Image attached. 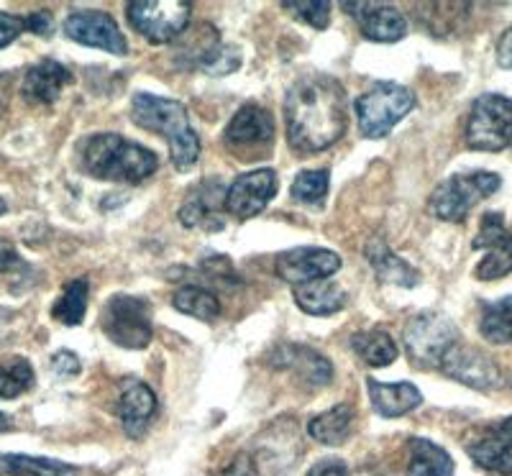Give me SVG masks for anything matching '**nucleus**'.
Returning a JSON list of instances; mask_svg holds the SVG:
<instances>
[{
  "label": "nucleus",
  "mask_w": 512,
  "mask_h": 476,
  "mask_svg": "<svg viewBox=\"0 0 512 476\" xmlns=\"http://www.w3.org/2000/svg\"><path fill=\"white\" fill-rule=\"evenodd\" d=\"M103 333L116 346L141 351L152 343V305L134 295H116L105 302Z\"/></svg>",
  "instance_id": "nucleus-7"
},
{
  "label": "nucleus",
  "mask_w": 512,
  "mask_h": 476,
  "mask_svg": "<svg viewBox=\"0 0 512 476\" xmlns=\"http://www.w3.org/2000/svg\"><path fill=\"white\" fill-rule=\"evenodd\" d=\"M282 8L295 13L300 21L310 24L313 29H326L328 18H331V3H326V0H315V3H282Z\"/></svg>",
  "instance_id": "nucleus-35"
},
{
  "label": "nucleus",
  "mask_w": 512,
  "mask_h": 476,
  "mask_svg": "<svg viewBox=\"0 0 512 476\" xmlns=\"http://www.w3.org/2000/svg\"><path fill=\"white\" fill-rule=\"evenodd\" d=\"M415 108L413 90L397 82H377L356 100V121L364 139H384Z\"/></svg>",
  "instance_id": "nucleus-4"
},
{
  "label": "nucleus",
  "mask_w": 512,
  "mask_h": 476,
  "mask_svg": "<svg viewBox=\"0 0 512 476\" xmlns=\"http://www.w3.org/2000/svg\"><path fill=\"white\" fill-rule=\"evenodd\" d=\"M82 169L95 180L139 185L157 172V154L118 134H95L80 146Z\"/></svg>",
  "instance_id": "nucleus-2"
},
{
  "label": "nucleus",
  "mask_w": 512,
  "mask_h": 476,
  "mask_svg": "<svg viewBox=\"0 0 512 476\" xmlns=\"http://www.w3.org/2000/svg\"><path fill=\"white\" fill-rule=\"evenodd\" d=\"M328 180H331L328 169H305L292 182V200L303 205H320L328 195Z\"/></svg>",
  "instance_id": "nucleus-33"
},
{
  "label": "nucleus",
  "mask_w": 512,
  "mask_h": 476,
  "mask_svg": "<svg viewBox=\"0 0 512 476\" xmlns=\"http://www.w3.org/2000/svg\"><path fill=\"white\" fill-rule=\"evenodd\" d=\"M172 305H175L180 313L190 315V318H198L210 323L221 315V302H218L216 292L205 290L200 285H185L175 292L172 297Z\"/></svg>",
  "instance_id": "nucleus-28"
},
{
  "label": "nucleus",
  "mask_w": 512,
  "mask_h": 476,
  "mask_svg": "<svg viewBox=\"0 0 512 476\" xmlns=\"http://www.w3.org/2000/svg\"><path fill=\"white\" fill-rule=\"evenodd\" d=\"M26 267V262L18 256V251L13 249L11 241H0V272H21Z\"/></svg>",
  "instance_id": "nucleus-39"
},
{
  "label": "nucleus",
  "mask_w": 512,
  "mask_h": 476,
  "mask_svg": "<svg viewBox=\"0 0 512 476\" xmlns=\"http://www.w3.org/2000/svg\"><path fill=\"white\" fill-rule=\"evenodd\" d=\"M405 476H454V459L428 438H413Z\"/></svg>",
  "instance_id": "nucleus-24"
},
{
  "label": "nucleus",
  "mask_w": 512,
  "mask_h": 476,
  "mask_svg": "<svg viewBox=\"0 0 512 476\" xmlns=\"http://www.w3.org/2000/svg\"><path fill=\"white\" fill-rule=\"evenodd\" d=\"M8 428V418L3 413H0V433H3V430Z\"/></svg>",
  "instance_id": "nucleus-46"
},
{
  "label": "nucleus",
  "mask_w": 512,
  "mask_h": 476,
  "mask_svg": "<svg viewBox=\"0 0 512 476\" xmlns=\"http://www.w3.org/2000/svg\"><path fill=\"white\" fill-rule=\"evenodd\" d=\"M64 34L82 47H95L123 57L128 54V41L121 34L118 24L108 13L98 11H77L64 21Z\"/></svg>",
  "instance_id": "nucleus-13"
},
{
  "label": "nucleus",
  "mask_w": 512,
  "mask_h": 476,
  "mask_svg": "<svg viewBox=\"0 0 512 476\" xmlns=\"http://www.w3.org/2000/svg\"><path fill=\"white\" fill-rule=\"evenodd\" d=\"M277 190H280V182H277L274 169L262 167L246 172V175L236 177L226 190V213L239 221H249L272 203Z\"/></svg>",
  "instance_id": "nucleus-11"
},
{
  "label": "nucleus",
  "mask_w": 512,
  "mask_h": 476,
  "mask_svg": "<svg viewBox=\"0 0 512 476\" xmlns=\"http://www.w3.org/2000/svg\"><path fill=\"white\" fill-rule=\"evenodd\" d=\"M341 269V256L336 251L318 249V246H297L282 251L274 259V274L292 287L328 279Z\"/></svg>",
  "instance_id": "nucleus-10"
},
{
  "label": "nucleus",
  "mask_w": 512,
  "mask_h": 476,
  "mask_svg": "<svg viewBox=\"0 0 512 476\" xmlns=\"http://www.w3.org/2000/svg\"><path fill=\"white\" fill-rule=\"evenodd\" d=\"M341 8L356 18L361 34L369 41L395 44L408 34V21L395 6H387V3H344Z\"/></svg>",
  "instance_id": "nucleus-16"
},
{
  "label": "nucleus",
  "mask_w": 512,
  "mask_h": 476,
  "mask_svg": "<svg viewBox=\"0 0 512 476\" xmlns=\"http://www.w3.org/2000/svg\"><path fill=\"white\" fill-rule=\"evenodd\" d=\"M472 461L487 471H497V474H512V441H507L500 430L492 428L487 436L474 441L466 448Z\"/></svg>",
  "instance_id": "nucleus-25"
},
{
  "label": "nucleus",
  "mask_w": 512,
  "mask_h": 476,
  "mask_svg": "<svg viewBox=\"0 0 512 476\" xmlns=\"http://www.w3.org/2000/svg\"><path fill=\"white\" fill-rule=\"evenodd\" d=\"M200 67H203V72H208V75H231V72L239 70L241 64V54L239 49H231L226 47V44H213L210 49H205L203 54H200Z\"/></svg>",
  "instance_id": "nucleus-34"
},
{
  "label": "nucleus",
  "mask_w": 512,
  "mask_h": 476,
  "mask_svg": "<svg viewBox=\"0 0 512 476\" xmlns=\"http://www.w3.org/2000/svg\"><path fill=\"white\" fill-rule=\"evenodd\" d=\"M0 474L3 476H77L70 464L24 453H0Z\"/></svg>",
  "instance_id": "nucleus-27"
},
{
  "label": "nucleus",
  "mask_w": 512,
  "mask_h": 476,
  "mask_svg": "<svg viewBox=\"0 0 512 476\" xmlns=\"http://www.w3.org/2000/svg\"><path fill=\"white\" fill-rule=\"evenodd\" d=\"M223 476H262V471L256 469L254 459H251L249 453H239L233 464L223 471Z\"/></svg>",
  "instance_id": "nucleus-40"
},
{
  "label": "nucleus",
  "mask_w": 512,
  "mask_h": 476,
  "mask_svg": "<svg viewBox=\"0 0 512 476\" xmlns=\"http://www.w3.org/2000/svg\"><path fill=\"white\" fill-rule=\"evenodd\" d=\"M6 210H8V205H6V200H3V198H0V215H3V213H6Z\"/></svg>",
  "instance_id": "nucleus-47"
},
{
  "label": "nucleus",
  "mask_w": 512,
  "mask_h": 476,
  "mask_svg": "<svg viewBox=\"0 0 512 476\" xmlns=\"http://www.w3.org/2000/svg\"><path fill=\"white\" fill-rule=\"evenodd\" d=\"M72 82V72L59 64L57 59H41L24 75L21 95L36 105H52L62 95V90Z\"/></svg>",
  "instance_id": "nucleus-20"
},
{
  "label": "nucleus",
  "mask_w": 512,
  "mask_h": 476,
  "mask_svg": "<svg viewBox=\"0 0 512 476\" xmlns=\"http://www.w3.org/2000/svg\"><path fill=\"white\" fill-rule=\"evenodd\" d=\"M497 430H500V433L507 438V441H512V418L502 420V423L497 425Z\"/></svg>",
  "instance_id": "nucleus-44"
},
{
  "label": "nucleus",
  "mask_w": 512,
  "mask_h": 476,
  "mask_svg": "<svg viewBox=\"0 0 512 476\" xmlns=\"http://www.w3.org/2000/svg\"><path fill=\"white\" fill-rule=\"evenodd\" d=\"M351 425H354L351 405H336L326 413L315 415L308 423V433L313 441L323 443V446H341L351 436Z\"/></svg>",
  "instance_id": "nucleus-26"
},
{
  "label": "nucleus",
  "mask_w": 512,
  "mask_h": 476,
  "mask_svg": "<svg viewBox=\"0 0 512 476\" xmlns=\"http://www.w3.org/2000/svg\"><path fill=\"white\" fill-rule=\"evenodd\" d=\"M367 259L372 264L374 274L379 277V282L384 285H395V287H418L420 285V274L410 267L405 259L390 251V246L374 238L367 244Z\"/></svg>",
  "instance_id": "nucleus-23"
},
{
  "label": "nucleus",
  "mask_w": 512,
  "mask_h": 476,
  "mask_svg": "<svg viewBox=\"0 0 512 476\" xmlns=\"http://www.w3.org/2000/svg\"><path fill=\"white\" fill-rule=\"evenodd\" d=\"M405 351L420 369L441 366L443 356L459 343V328L443 313H420L405 326Z\"/></svg>",
  "instance_id": "nucleus-6"
},
{
  "label": "nucleus",
  "mask_w": 512,
  "mask_h": 476,
  "mask_svg": "<svg viewBox=\"0 0 512 476\" xmlns=\"http://www.w3.org/2000/svg\"><path fill=\"white\" fill-rule=\"evenodd\" d=\"M26 31V18L11 16V13H0V49L18 39Z\"/></svg>",
  "instance_id": "nucleus-37"
},
{
  "label": "nucleus",
  "mask_w": 512,
  "mask_h": 476,
  "mask_svg": "<svg viewBox=\"0 0 512 476\" xmlns=\"http://www.w3.org/2000/svg\"><path fill=\"white\" fill-rule=\"evenodd\" d=\"M479 331L489 343H497V346L512 343V295L484 305Z\"/></svg>",
  "instance_id": "nucleus-31"
},
{
  "label": "nucleus",
  "mask_w": 512,
  "mask_h": 476,
  "mask_svg": "<svg viewBox=\"0 0 512 476\" xmlns=\"http://www.w3.org/2000/svg\"><path fill=\"white\" fill-rule=\"evenodd\" d=\"M226 187L218 180H205L192 187L180 208V223L192 231L218 233L226 228Z\"/></svg>",
  "instance_id": "nucleus-12"
},
{
  "label": "nucleus",
  "mask_w": 512,
  "mask_h": 476,
  "mask_svg": "<svg viewBox=\"0 0 512 476\" xmlns=\"http://www.w3.org/2000/svg\"><path fill=\"white\" fill-rule=\"evenodd\" d=\"M34 387V369L26 359H11L0 364V400H13Z\"/></svg>",
  "instance_id": "nucleus-32"
},
{
  "label": "nucleus",
  "mask_w": 512,
  "mask_h": 476,
  "mask_svg": "<svg viewBox=\"0 0 512 476\" xmlns=\"http://www.w3.org/2000/svg\"><path fill=\"white\" fill-rule=\"evenodd\" d=\"M308 476H349V466L341 459H323L308 471Z\"/></svg>",
  "instance_id": "nucleus-41"
},
{
  "label": "nucleus",
  "mask_w": 512,
  "mask_h": 476,
  "mask_svg": "<svg viewBox=\"0 0 512 476\" xmlns=\"http://www.w3.org/2000/svg\"><path fill=\"white\" fill-rule=\"evenodd\" d=\"M466 144L477 151H502L512 146V98L489 93L474 100L466 121Z\"/></svg>",
  "instance_id": "nucleus-8"
},
{
  "label": "nucleus",
  "mask_w": 512,
  "mask_h": 476,
  "mask_svg": "<svg viewBox=\"0 0 512 476\" xmlns=\"http://www.w3.org/2000/svg\"><path fill=\"white\" fill-rule=\"evenodd\" d=\"M441 369L456 382L466 384L472 389H495L500 384V369L484 351H477L474 346L456 343L441 361Z\"/></svg>",
  "instance_id": "nucleus-15"
},
{
  "label": "nucleus",
  "mask_w": 512,
  "mask_h": 476,
  "mask_svg": "<svg viewBox=\"0 0 512 476\" xmlns=\"http://www.w3.org/2000/svg\"><path fill=\"white\" fill-rule=\"evenodd\" d=\"M274 139V118L262 105H244L226 126V141L233 149L269 146Z\"/></svg>",
  "instance_id": "nucleus-19"
},
{
  "label": "nucleus",
  "mask_w": 512,
  "mask_h": 476,
  "mask_svg": "<svg viewBox=\"0 0 512 476\" xmlns=\"http://www.w3.org/2000/svg\"><path fill=\"white\" fill-rule=\"evenodd\" d=\"M287 139L300 154H318L336 144L349 126L344 88L331 77H305L285 100Z\"/></svg>",
  "instance_id": "nucleus-1"
},
{
  "label": "nucleus",
  "mask_w": 512,
  "mask_h": 476,
  "mask_svg": "<svg viewBox=\"0 0 512 476\" xmlns=\"http://www.w3.org/2000/svg\"><path fill=\"white\" fill-rule=\"evenodd\" d=\"M88 297H90V282L88 279H75L70 285L64 287L62 297L54 302L52 315L64 323V326H80L82 318H85V310H88Z\"/></svg>",
  "instance_id": "nucleus-29"
},
{
  "label": "nucleus",
  "mask_w": 512,
  "mask_h": 476,
  "mask_svg": "<svg viewBox=\"0 0 512 476\" xmlns=\"http://www.w3.org/2000/svg\"><path fill=\"white\" fill-rule=\"evenodd\" d=\"M356 354L367 361L369 366H387L397 359V343L392 341L390 333L384 331H364L351 338Z\"/></svg>",
  "instance_id": "nucleus-30"
},
{
  "label": "nucleus",
  "mask_w": 512,
  "mask_h": 476,
  "mask_svg": "<svg viewBox=\"0 0 512 476\" xmlns=\"http://www.w3.org/2000/svg\"><path fill=\"white\" fill-rule=\"evenodd\" d=\"M474 249H487V256L477 267L479 279H500L512 272V231H507L505 215H484L482 231L474 238Z\"/></svg>",
  "instance_id": "nucleus-14"
},
{
  "label": "nucleus",
  "mask_w": 512,
  "mask_h": 476,
  "mask_svg": "<svg viewBox=\"0 0 512 476\" xmlns=\"http://www.w3.org/2000/svg\"><path fill=\"white\" fill-rule=\"evenodd\" d=\"M157 395L139 379H126L118 395V418L128 438H141L157 415Z\"/></svg>",
  "instance_id": "nucleus-18"
},
{
  "label": "nucleus",
  "mask_w": 512,
  "mask_h": 476,
  "mask_svg": "<svg viewBox=\"0 0 512 476\" xmlns=\"http://www.w3.org/2000/svg\"><path fill=\"white\" fill-rule=\"evenodd\" d=\"M200 264H203V272L208 274L213 282H221L223 287L236 285V282H239V279H236V272H233L231 262H228L226 256H210V259H205V262H200Z\"/></svg>",
  "instance_id": "nucleus-36"
},
{
  "label": "nucleus",
  "mask_w": 512,
  "mask_h": 476,
  "mask_svg": "<svg viewBox=\"0 0 512 476\" xmlns=\"http://www.w3.org/2000/svg\"><path fill=\"white\" fill-rule=\"evenodd\" d=\"M272 366L274 369H287V372L295 374L308 387H323L333 377L331 361L323 354H318V351L310 349V346H303V343L277 346L272 354Z\"/></svg>",
  "instance_id": "nucleus-17"
},
{
  "label": "nucleus",
  "mask_w": 512,
  "mask_h": 476,
  "mask_svg": "<svg viewBox=\"0 0 512 476\" xmlns=\"http://www.w3.org/2000/svg\"><path fill=\"white\" fill-rule=\"evenodd\" d=\"M26 31H34L39 36H49L54 31V21L49 13H31L26 16Z\"/></svg>",
  "instance_id": "nucleus-42"
},
{
  "label": "nucleus",
  "mask_w": 512,
  "mask_h": 476,
  "mask_svg": "<svg viewBox=\"0 0 512 476\" xmlns=\"http://www.w3.org/2000/svg\"><path fill=\"white\" fill-rule=\"evenodd\" d=\"M292 295H295L297 308L308 315H315V318H326V315L338 313L349 302V295H346L344 287L336 285V282H328V279H318V282L292 287Z\"/></svg>",
  "instance_id": "nucleus-22"
},
{
  "label": "nucleus",
  "mask_w": 512,
  "mask_h": 476,
  "mask_svg": "<svg viewBox=\"0 0 512 476\" xmlns=\"http://www.w3.org/2000/svg\"><path fill=\"white\" fill-rule=\"evenodd\" d=\"M82 369L80 359H77L72 351H57V354L52 356V372L57 374V377H77Z\"/></svg>",
  "instance_id": "nucleus-38"
},
{
  "label": "nucleus",
  "mask_w": 512,
  "mask_h": 476,
  "mask_svg": "<svg viewBox=\"0 0 512 476\" xmlns=\"http://www.w3.org/2000/svg\"><path fill=\"white\" fill-rule=\"evenodd\" d=\"M190 3L182 0H136L128 3L126 16L149 44H169L190 24Z\"/></svg>",
  "instance_id": "nucleus-9"
},
{
  "label": "nucleus",
  "mask_w": 512,
  "mask_h": 476,
  "mask_svg": "<svg viewBox=\"0 0 512 476\" xmlns=\"http://www.w3.org/2000/svg\"><path fill=\"white\" fill-rule=\"evenodd\" d=\"M500 185L502 180L495 172H461L433 190L428 208L441 221L461 223L474 205L495 195Z\"/></svg>",
  "instance_id": "nucleus-5"
},
{
  "label": "nucleus",
  "mask_w": 512,
  "mask_h": 476,
  "mask_svg": "<svg viewBox=\"0 0 512 476\" xmlns=\"http://www.w3.org/2000/svg\"><path fill=\"white\" fill-rule=\"evenodd\" d=\"M131 116L141 128L167 139L169 157L177 172H190L200 159V139L190 126L187 108L180 100L139 93L131 103Z\"/></svg>",
  "instance_id": "nucleus-3"
},
{
  "label": "nucleus",
  "mask_w": 512,
  "mask_h": 476,
  "mask_svg": "<svg viewBox=\"0 0 512 476\" xmlns=\"http://www.w3.org/2000/svg\"><path fill=\"white\" fill-rule=\"evenodd\" d=\"M367 387L369 400L382 418H402V415L413 413L415 407H420V402H423L420 389L410 382L387 384L367 379Z\"/></svg>",
  "instance_id": "nucleus-21"
},
{
  "label": "nucleus",
  "mask_w": 512,
  "mask_h": 476,
  "mask_svg": "<svg viewBox=\"0 0 512 476\" xmlns=\"http://www.w3.org/2000/svg\"><path fill=\"white\" fill-rule=\"evenodd\" d=\"M3 113H6V93L0 90V116H3Z\"/></svg>",
  "instance_id": "nucleus-45"
},
{
  "label": "nucleus",
  "mask_w": 512,
  "mask_h": 476,
  "mask_svg": "<svg viewBox=\"0 0 512 476\" xmlns=\"http://www.w3.org/2000/svg\"><path fill=\"white\" fill-rule=\"evenodd\" d=\"M497 62L505 70H512V26L497 41Z\"/></svg>",
  "instance_id": "nucleus-43"
}]
</instances>
